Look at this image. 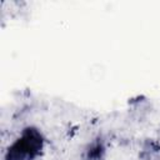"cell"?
<instances>
[{
	"label": "cell",
	"instance_id": "1",
	"mask_svg": "<svg viewBox=\"0 0 160 160\" xmlns=\"http://www.w3.org/2000/svg\"><path fill=\"white\" fill-rule=\"evenodd\" d=\"M46 149V136L35 125L21 129L19 135L8 145L4 160H39Z\"/></svg>",
	"mask_w": 160,
	"mask_h": 160
},
{
	"label": "cell",
	"instance_id": "3",
	"mask_svg": "<svg viewBox=\"0 0 160 160\" xmlns=\"http://www.w3.org/2000/svg\"><path fill=\"white\" fill-rule=\"evenodd\" d=\"M160 152V145L156 144L155 141H148L141 151V158L144 160H154L158 158Z\"/></svg>",
	"mask_w": 160,
	"mask_h": 160
},
{
	"label": "cell",
	"instance_id": "2",
	"mask_svg": "<svg viewBox=\"0 0 160 160\" xmlns=\"http://www.w3.org/2000/svg\"><path fill=\"white\" fill-rule=\"evenodd\" d=\"M108 154V145L101 135L91 139L84 148L81 159L82 160H105Z\"/></svg>",
	"mask_w": 160,
	"mask_h": 160
}]
</instances>
